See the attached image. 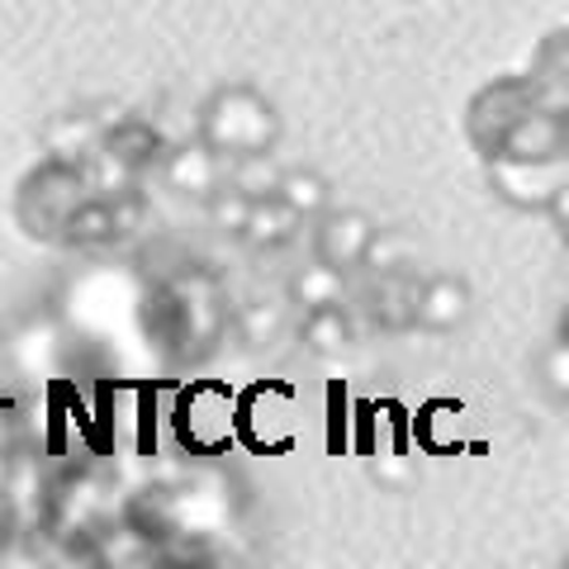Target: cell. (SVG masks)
<instances>
[{"label": "cell", "instance_id": "cell-12", "mask_svg": "<svg viewBox=\"0 0 569 569\" xmlns=\"http://www.w3.org/2000/svg\"><path fill=\"white\" fill-rule=\"evenodd\" d=\"M299 228H305V219H299L295 209H284L276 194H261V200L247 204V219L238 228V242H247L252 252H280V247H290L299 238Z\"/></svg>", "mask_w": 569, "mask_h": 569}, {"label": "cell", "instance_id": "cell-18", "mask_svg": "<svg viewBox=\"0 0 569 569\" xmlns=\"http://www.w3.org/2000/svg\"><path fill=\"white\" fill-rule=\"evenodd\" d=\"M204 213H209V223L213 228H219V233H228V238H238V228H242V219H247V204H252V200H247V194L242 190H233V186H228V181H219V186H213L209 194H204Z\"/></svg>", "mask_w": 569, "mask_h": 569}, {"label": "cell", "instance_id": "cell-14", "mask_svg": "<svg viewBox=\"0 0 569 569\" xmlns=\"http://www.w3.org/2000/svg\"><path fill=\"white\" fill-rule=\"evenodd\" d=\"M347 295V271H337V266L328 261H309L299 266V271L290 276V284H284V299H290L295 309H323V305H342Z\"/></svg>", "mask_w": 569, "mask_h": 569}, {"label": "cell", "instance_id": "cell-4", "mask_svg": "<svg viewBox=\"0 0 569 569\" xmlns=\"http://www.w3.org/2000/svg\"><path fill=\"white\" fill-rule=\"evenodd\" d=\"M537 100H550L537 86V77H503V81L485 86V91L470 100V114H466V129L475 138V148L489 157L493 142L508 133V123L518 114H527ZM550 104H560V100H550Z\"/></svg>", "mask_w": 569, "mask_h": 569}, {"label": "cell", "instance_id": "cell-13", "mask_svg": "<svg viewBox=\"0 0 569 569\" xmlns=\"http://www.w3.org/2000/svg\"><path fill=\"white\" fill-rule=\"evenodd\" d=\"M299 347L313 356H347L356 347V318L347 305H323L305 309L299 318Z\"/></svg>", "mask_w": 569, "mask_h": 569}, {"label": "cell", "instance_id": "cell-8", "mask_svg": "<svg viewBox=\"0 0 569 569\" xmlns=\"http://www.w3.org/2000/svg\"><path fill=\"white\" fill-rule=\"evenodd\" d=\"M489 186L508 204L541 213L550 194L569 186V157H560V162H489Z\"/></svg>", "mask_w": 569, "mask_h": 569}, {"label": "cell", "instance_id": "cell-6", "mask_svg": "<svg viewBox=\"0 0 569 569\" xmlns=\"http://www.w3.org/2000/svg\"><path fill=\"white\" fill-rule=\"evenodd\" d=\"M309 223H313V257L318 261H328V266H337V271H347V276L361 271L366 247H370V238H376V219H370V213L328 204Z\"/></svg>", "mask_w": 569, "mask_h": 569}, {"label": "cell", "instance_id": "cell-15", "mask_svg": "<svg viewBox=\"0 0 569 569\" xmlns=\"http://www.w3.org/2000/svg\"><path fill=\"white\" fill-rule=\"evenodd\" d=\"M233 328L238 337L252 351H266V347H276L284 328H290V299H247V305L233 313Z\"/></svg>", "mask_w": 569, "mask_h": 569}, {"label": "cell", "instance_id": "cell-19", "mask_svg": "<svg viewBox=\"0 0 569 569\" xmlns=\"http://www.w3.org/2000/svg\"><path fill=\"white\" fill-rule=\"evenodd\" d=\"M537 376H541L546 395L556 399V403L569 399V351H565V337H556V342H550V347L537 356Z\"/></svg>", "mask_w": 569, "mask_h": 569}, {"label": "cell", "instance_id": "cell-5", "mask_svg": "<svg viewBox=\"0 0 569 569\" xmlns=\"http://www.w3.org/2000/svg\"><path fill=\"white\" fill-rule=\"evenodd\" d=\"M233 395L219 385V380H200L190 385V395L181 399V408H176V427H181V441L190 451L200 456H219L228 441H233Z\"/></svg>", "mask_w": 569, "mask_h": 569}, {"label": "cell", "instance_id": "cell-11", "mask_svg": "<svg viewBox=\"0 0 569 569\" xmlns=\"http://www.w3.org/2000/svg\"><path fill=\"white\" fill-rule=\"evenodd\" d=\"M413 290H418L413 266H399V271H370V284L361 295L370 323L385 328V332L413 328Z\"/></svg>", "mask_w": 569, "mask_h": 569}, {"label": "cell", "instance_id": "cell-20", "mask_svg": "<svg viewBox=\"0 0 569 569\" xmlns=\"http://www.w3.org/2000/svg\"><path fill=\"white\" fill-rule=\"evenodd\" d=\"M10 512H14V498H10V489H6V485H0V527L10 522Z\"/></svg>", "mask_w": 569, "mask_h": 569}, {"label": "cell", "instance_id": "cell-9", "mask_svg": "<svg viewBox=\"0 0 569 569\" xmlns=\"http://www.w3.org/2000/svg\"><path fill=\"white\" fill-rule=\"evenodd\" d=\"M470 284L441 271V276H422L418 290H413V328H427V332H456L460 323L470 318Z\"/></svg>", "mask_w": 569, "mask_h": 569}, {"label": "cell", "instance_id": "cell-2", "mask_svg": "<svg viewBox=\"0 0 569 569\" xmlns=\"http://www.w3.org/2000/svg\"><path fill=\"white\" fill-rule=\"evenodd\" d=\"M200 138L209 142L223 162L252 152H276L280 142V110L271 96H261L257 86H219L200 104Z\"/></svg>", "mask_w": 569, "mask_h": 569}, {"label": "cell", "instance_id": "cell-7", "mask_svg": "<svg viewBox=\"0 0 569 569\" xmlns=\"http://www.w3.org/2000/svg\"><path fill=\"white\" fill-rule=\"evenodd\" d=\"M157 167H162L167 190L186 194V200H204V194L219 186V181H223V171H228V162L209 148L200 133L186 138V142H171V148H162Z\"/></svg>", "mask_w": 569, "mask_h": 569}, {"label": "cell", "instance_id": "cell-1", "mask_svg": "<svg viewBox=\"0 0 569 569\" xmlns=\"http://www.w3.org/2000/svg\"><path fill=\"white\" fill-rule=\"evenodd\" d=\"M228 305L219 295V284L204 271H181L167 284H157V295L148 299V332L162 342L176 361H200L213 351V342L223 337Z\"/></svg>", "mask_w": 569, "mask_h": 569}, {"label": "cell", "instance_id": "cell-17", "mask_svg": "<svg viewBox=\"0 0 569 569\" xmlns=\"http://www.w3.org/2000/svg\"><path fill=\"white\" fill-rule=\"evenodd\" d=\"M276 176H280L276 152H252V157H233L223 171V181L233 190H242L247 200H261V194H276Z\"/></svg>", "mask_w": 569, "mask_h": 569}, {"label": "cell", "instance_id": "cell-10", "mask_svg": "<svg viewBox=\"0 0 569 569\" xmlns=\"http://www.w3.org/2000/svg\"><path fill=\"white\" fill-rule=\"evenodd\" d=\"M96 148L110 157V162L119 167V171H129L133 181L142 171H152L157 167V157H162V133L152 129L148 119H133V114H123V119H114L110 129H100V138H96Z\"/></svg>", "mask_w": 569, "mask_h": 569}, {"label": "cell", "instance_id": "cell-16", "mask_svg": "<svg viewBox=\"0 0 569 569\" xmlns=\"http://www.w3.org/2000/svg\"><path fill=\"white\" fill-rule=\"evenodd\" d=\"M276 200L284 209H295L299 219H318L328 204H332V186H328V176H318L313 167H280L276 176Z\"/></svg>", "mask_w": 569, "mask_h": 569}, {"label": "cell", "instance_id": "cell-3", "mask_svg": "<svg viewBox=\"0 0 569 569\" xmlns=\"http://www.w3.org/2000/svg\"><path fill=\"white\" fill-rule=\"evenodd\" d=\"M91 194L96 190H91V181H86V171H81V157H52L48 152V162L24 176L14 209H20V223H24L29 238H58L62 219L81 200H91Z\"/></svg>", "mask_w": 569, "mask_h": 569}]
</instances>
